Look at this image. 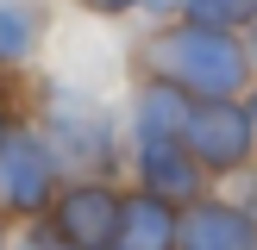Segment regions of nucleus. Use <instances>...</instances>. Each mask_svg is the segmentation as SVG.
<instances>
[{
	"mask_svg": "<svg viewBox=\"0 0 257 250\" xmlns=\"http://www.w3.org/2000/svg\"><path fill=\"white\" fill-rule=\"evenodd\" d=\"M188 106H195V100H188L182 88L145 82L138 100H132V150H125L138 188L176 200V206H188V200L207 194V169L195 162V150H188V138H182Z\"/></svg>",
	"mask_w": 257,
	"mask_h": 250,
	"instance_id": "1",
	"label": "nucleus"
},
{
	"mask_svg": "<svg viewBox=\"0 0 257 250\" xmlns=\"http://www.w3.org/2000/svg\"><path fill=\"white\" fill-rule=\"evenodd\" d=\"M145 82H170L188 100H238L251 82V50L220 25H170L145 44Z\"/></svg>",
	"mask_w": 257,
	"mask_h": 250,
	"instance_id": "2",
	"label": "nucleus"
},
{
	"mask_svg": "<svg viewBox=\"0 0 257 250\" xmlns=\"http://www.w3.org/2000/svg\"><path fill=\"white\" fill-rule=\"evenodd\" d=\"M38 125H44V138L57 144V156L69 162V169H82V175H113L125 162L113 112L100 106L94 94L69 88V82H50L44 88V119H38Z\"/></svg>",
	"mask_w": 257,
	"mask_h": 250,
	"instance_id": "3",
	"label": "nucleus"
},
{
	"mask_svg": "<svg viewBox=\"0 0 257 250\" xmlns=\"http://www.w3.org/2000/svg\"><path fill=\"white\" fill-rule=\"evenodd\" d=\"M63 169L57 144L44 138V125H13L0 138V212L13 219H44L50 200L63 194Z\"/></svg>",
	"mask_w": 257,
	"mask_h": 250,
	"instance_id": "4",
	"label": "nucleus"
},
{
	"mask_svg": "<svg viewBox=\"0 0 257 250\" xmlns=\"http://www.w3.org/2000/svg\"><path fill=\"white\" fill-rule=\"evenodd\" d=\"M195 162L207 169V182H232L257 162V119H251V100H195L182 125Z\"/></svg>",
	"mask_w": 257,
	"mask_h": 250,
	"instance_id": "5",
	"label": "nucleus"
},
{
	"mask_svg": "<svg viewBox=\"0 0 257 250\" xmlns=\"http://www.w3.org/2000/svg\"><path fill=\"white\" fill-rule=\"evenodd\" d=\"M119 212H125V194L113 188V175H75V182H63V194L50 200L44 219L57 225L75 250H113Z\"/></svg>",
	"mask_w": 257,
	"mask_h": 250,
	"instance_id": "6",
	"label": "nucleus"
},
{
	"mask_svg": "<svg viewBox=\"0 0 257 250\" xmlns=\"http://www.w3.org/2000/svg\"><path fill=\"white\" fill-rule=\"evenodd\" d=\"M176 250H257V219L232 194H201L182 206V244Z\"/></svg>",
	"mask_w": 257,
	"mask_h": 250,
	"instance_id": "7",
	"label": "nucleus"
},
{
	"mask_svg": "<svg viewBox=\"0 0 257 250\" xmlns=\"http://www.w3.org/2000/svg\"><path fill=\"white\" fill-rule=\"evenodd\" d=\"M182 244V206L151 188H132L119 212V232H113V250H176Z\"/></svg>",
	"mask_w": 257,
	"mask_h": 250,
	"instance_id": "8",
	"label": "nucleus"
},
{
	"mask_svg": "<svg viewBox=\"0 0 257 250\" xmlns=\"http://www.w3.org/2000/svg\"><path fill=\"white\" fill-rule=\"evenodd\" d=\"M38 38H44V12L32 0H0V69L25 62L38 50Z\"/></svg>",
	"mask_w": 257,
	"mask_h": 250,
	"instance_id": "9",
	"label": "nucleus"
},
{
	"mask_svg": "<svg viewBox=\"0 0 257 250\" xmlns=\"http://www.w3.org/2000/svg\"><path fill=\"white\" fill-rule=\"evenodd\" d=\"M182 19L238 32V25H257V0H182Z\"/></svg>",
	"mask_w": 257,
	"mask_h": 250,
	"instance_id": "10",
	"label": "nucleus"
},
{
	"mask_svg": "<svg viewBox=\"0 0 257 250\" xmlns=\"http://www.w3.org/2000/svg\"><path fill=\"white\" fill-rule=\"evenodd\" d=\"M19 250H75V244H69V238H63L50 219H32V225H25V244H19Z\"/></svg>",
	"mask_w": 257,
	"mask_h": 250,
	"instance_id": "11",
	"label": "nucleus"
},
{
	"mask_svg": "<svg viewBox=\"0 0 257 250\" xmlns=\"http://www.w3.org/2000/svg\"><path fill=\"white\" fill-rule=\"evenodd\" d=\"M232 200H238V206H245L251 219H257V162H251L245 175H232Z\"/></svg>",
	"mask_w": 257,
	"mask_h": 250,
	"instance_id": "12",
	"label": "nucleus"
},
{
	"mask_svg": "<svg viewBox=\"0 0 257 250\" xmlns=\"http://www.w3.org/2000/svg\"><path fill=\"white\" fill-rule=\"evenodd\" d=\"M88 12H132V6H145V0H82Z\"/></svg>",
	"mask_w": 257,
	"mask_h": 250,
	"instance_id": "13",
	"label": "nucleus"
},
{
	"mask_svg": "<svg viewBox=\"0 0 257 250\" xmlns=\"http://www.w3.org/2000/svg\"><path fill=\"white\" fill-rule=\"evenodd\" d=\"M13 132V100H7V88H0V138Z\"/></svg>",
	"mask_w": 257,
	"mask_h": 250,
	"instance_id": "14",
	"label": "nucleus"
},
{
	"mask_svg": "<svg viewBox=\"0 0 257 250\" xmlns=\"http://www.w3.org/2000/svg\"><path fill=\"white\" fill-rule=\"evenodd\" d=\"M245 50H251V75H257V25H251V44Z\"/></svg>",
	"mask_w": 257,
	"mask_h": 250,
	"instance_id": "15",
	"label": "nucleus"
},
{
	"mask_svg": "<svg viewBox=\"0 0 257 250\" xmlns=\"http://www.w3.org/2000/svg\"><path fill=\"white\" fill-rule=\"evenodd\" d=\"M0 250H13V238H7V212H0Z\"/></svg>",
	"mask_w": 257,
	"mask_h": 250,
	"instance_id": "16",
	"label": "nucleus"
},
{
	"mask_svg": "<svg viewBox=\"0 0 257 250\" xmlns=\"http://www.w3.org/2000/svg\"><path fill=\"white\" fill-rule=\"evenodd\" d=\"M251 119H257V94H251Z\"/></svg>",
	"mask_w": 257,
	"mask_h": 250,
	"instance_id": "17",
	"label": "nucleus"
}]
</instances>
